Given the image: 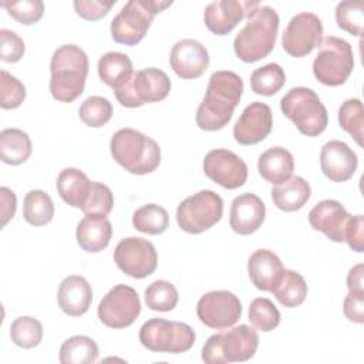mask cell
I'll return each instance as SVG.
<instances>
[{"label": "cell", "mask_w": 364, "mask_h": 364, "mask_svg": "<svg viewBox=\"0 0 364 364\" xmlns=\"http://www.w3.org/2000/svg\"><path fill=\"white\" fill-rule=\"evenodd\" d=\"M243 94V81L233 71H215L203 101L196 109V124L203 131H219L232 119Z\"/></svg>", "instance_id": "6da1fadb"}, {"label": "cell", "mask_w": 364, "mask_h": 364, "mask_svg": "<svg viewBox=\"0 0 364 364\" xmlns=\"http://www.w3.org/2000/svg\"><path fill=\"white\" fill-rule=\"evenodd\" d=\"M245 27L233 41V50L243 63H256L274 48L279 31V14L269 6H257L247 13Z\"/></svg>", "instance_id": "7a4b0ae2"}, {"label": "cell", "mask_w": 364, "mask_h": 364, "mask_svg": "<svg viewBox=\"0 0 364 364\" xmlns=\"http://www.w3.org/2000/svg\"><path fill=\"white\" fill-rule=\"evenodd\" d=\"M88 57L74 44L60 46L50 61V92L60 102H73L85 87L88 75Z\"/></svg>", "instance_id": "3957f363"}, {"label": "cell", "mask_w": 364, "mask_h": 364, "mask_svg": "<svg viewBox=\"0 0 364 364\" xmlns=\"http://www.w3.org/2000/svg\"><path fill=\"white\" fill-rule=\"evenodd\" d=\"M109 149L112 158L134 175L151 173L161 164L156 141L132 128L118 129L109 141Z\"/></svg>", "instance_id": "277c9868"}, {"label": "cell", "mask_w": 364, "mask_h": 364, "mask_svg": "<svg viewBox=\"0 0 364 364\" xmlns=\"http://www.w3.org/2000/svg\"><path fill=\"white\" fill-rule=\"evenodd\" d=\"M257 347V331L246 324H240L212 334L202 348V360L208 364L243 363L255 355Z\"/></svg>", "instance_id": "5b68a950"}, {"label": "cell", "mask_w": 364, "mask_h": 364, "mask_svg": "<svg viewBox=\"0 0 364 364\" xmlns=\"http://www.w3.org/2000/svg\"><path fill=\"white\" fill-rule=\"evenodd\" d=\"M280 109L307 136H318L328 124V114L318 95L307 87H294L280 100Z\"/></svg>", "instance_id": "8992f818"}, {"label": "cell", "mask_w": 364, "mask_h": 364, "mask_svg": "<svg viewBox=\"0 0 364 364\" xmlns=\"http://www.w3.org/2000/svg\"><path fill=\"white\" fill-rule=\"evenodd\" d=\"M172 1L129 0L111 21V37L118 44L136 46L146 34L154 17Z\"/></svg>", "instance_id": "52a82bcc"}, {"label": "cell", "mask_w": 364, "mask_h": 364, "mask_svg": "<svg viewBox=\"0 0 364 364\" xmlns=\"http://www.w3.org/2000/svg\"><path fill=\"white\" fill-rule=\"evenodd\" d=\"M196 334L193 328L182 321L165 318H149L139 330L141 344L154 353L181 354L192 348Z\"/></svg>", "instance_id": "ba28073f"}, {"label": "cell", "mask_w": 364, "mask_h": 364, "mask_svg": "<svg viewBox=\"0 0 364 364\" xmlns=\"http://www.w3.org/2000/svg\"><path fill=\"white\" fill-rule=\"evenodd\" d=\"M354 68V54L348 41L328 36L323 40L313 61V74L324 85L338 87L347 81Z\"/></svg>", "instance_id": "9c48e42d"}, {"label": "cell", "mask_w": 364, "mask_h": 364, "mask_svg": "<svg viewBox=\"0 0 364 364\" xmlns=\"http://www.w3.org/2000/svg\"><path fill=\"white\" fill-rule=\"evenodd\" d=\"M171 80L159 68H144L135 71L132 77L114 90L118 102L127 108H136L148 102H159L168 97Z\"/></svg>", "instance_id": "30bf717a"}, {"label": "cell", "mask_w": 364, "mask_h": 364, "mask_svg": "<svg viewBox=\"0 0 364 364\" xmlns=\"http://www.w3.org/2000/svg\"><path fill=\"white\" fill-rule=\"evenodd\" d=\"M223 215L222 198L209 189L185 198L176 209L179 228L191 235H199L216 225Z\"/></svg>", "instance_id": "8fae6325"}, {"label": "cell", "mask_w": 364, "mask_h": 364, "mask_svg": "<svg viewBox=\"0 0 364 364\" xmlns=\"http://www.w3.org/2000/svg\"><path fill=\"white\" fill-rule=\"evenodd\" d=\"M100 321L109 328L129 327L141 313V300L135 289L127 284L114 286L100 301Z\"/></svg>", "instance_id": "7c38bea8"}, {"label": "cell", "mask_w": 364, "mask_h": 364, "mask_svg": "<svg viewBox=\"0 0 364 364\" xmlns=\"http://www.w3.org/2000/svg\"><path fill=\"white\" fill-rule=\"evenodd\" d=\"M323 43V23L317 14L303 11L290 18L282 37L283 50L296 58L306 57Z\"/></svg>", "instance_id": "4fadbf2b"}, {"label": "cell", "mask_w": 364, "mask_h": 364, "mask_svg": "<svg viewBox=\"0 0 364 364\" xmlns=\"http://www.w3.org/2000/svg\"><path fill=\"white\" fill-rule=\"evenodd\" d=\"M114 260L119 270L134 279H144L152 274L158 266L155 246L149 240L135 236L118 242L114 250Z\"/></svg>", "instance_id": "5bb4252c"}, {"label": "cell", "mask_w": 364, "mask_h": 364, "mask_svg": "<svg viewBox=\"0 0 364 364\" xmlns=\"http://www.w3.org/2000/svg\"><path fill=\"white\" fill-rule=\"evenodd\" d=\"M196 314L206 327L223 330L232 327L240 318L242 303L232 291L213 290L199 299Z\"/></svg>", "instance_id": "9a60e30c"}, {"label": "cell", "mask_w": 364, "mask_h": 364, "mask_svg": "<svg viewBox=\"0 0 364 364\" xmlns=\"http://www.w3.org/2000/svg\"><path fill=\"white\" fill-rule=\"evenodd\" d=\"M203 172L215 183L226 189H236L247 181V165L229 149H212L205 155Z\"/></svg>", "instance_id": "2e32d148"}, {"label": "cell", "mask_w": 364, "mask_h": 364, "mask_svg": "<svg viewBox=\"0 0 364 364\" xmlns=\"http://www.w3.org/2000/svg\"><path fill=\"white\" fill-rule=\"evenodd\" d=\"M273 128V114L264 102H250L233 127L235 141L240 145H255L263 141Z\"/></svg>", "instance_id": "e0dca14e"}, {"label": "cell", "mask_w": 364, "mask_h": 364, "mask_svg": "<svg viewBox=\"0 0 364 364\" xmlns=\"http://www.w3.org/2000/svg\"><path fill=\"white\" fill-rule=\"evenodd\" d=\"M259 6V1L216 0L209 3L203 11L205 26L216 36L230 33L250 10Z\"/></svg>", "instance_id": "ac0fdd59"}, {"label": "cell", "mask_w": 364, "mask_h": 364, "mask_svg": "<svg viewBox=\"0 0 364 364\" xmlns=\"http://www.w3.org/2000/svg\"><path fill=\"white\" fill-rule=\"evenodd\" d=\"M169 63L178 77L195 80L206 71L209 53L202 43L193 38H183L172 47Z\"/></svg>", "instance_id": "d6986e66"}, {"label": "cell", "mask_w": 364, "mask_h": 364, "mask_svg": "<svg viewBox=\"0 0 364 364\" xmlns=\"http://www.w3.org/2000/svg\"><path fill=\"white\" fill-rule=\"evenodd\" d=\"M323 173L333 182H346L353 178L358 166L357 154L343 141L326 142L320 152Z\"/></svg>", "instance_id": "ffe728a7"}, {"label": "cell", "mask_w": 364, "mask_h": 364, "mask_svg": "<svg viewBox=\"0 0 364 364\" xmlns=\"http://www.w3.org/2000/svg\"><path fill=\"white\" fill-rule=\"evenodd\" d=\"M350 213L334 199L318 202L309 213V223L314 230L323 232L333 242H344V230L350 219Z\"/></svg>", "instance_id": "44dd1931"}, {"label": "cell", "mask_w": 364, "mask_h": 364, "mask_svg": "<svg viewBox=\"0 0 364 364\" xmlns=\"http://www.w3.org/2000/svg\"><path fill=\"white\" fill-rule=\"evenodd\" d=\"M266 206L263 200L250 192L236 196L230 206L229 225L239 235L255 233L264 222Z\"/></svg>", "instance_id": "7402d4cb"}, {"label": "cell", "mask_w": 364, "mask_h": 364, "mask_svg": "<svg viewBox=\"0 0 364 364\" xmlns=\"http://www.w3.org/2000/svg\"><path fill=\"white\" fill-rule=\"evenodd\" d=\"M284 272L283 263L276 253L269 249L255 250L247 262V273L256 289L273 291Z\"/></svg>", "instance_id": "603a6c76"}, {"label": "cell", "mask_w": 364, "mask_h": 364, "mask_svg": "<svg viewBox=\"0 0 364 364\" xmlns=\"http://www.w3.org/2000/svg\"><path fill=\"white\" fill-rule=\"evenodd\" d=\"M57 300L60 309L71 317L82 316L88 311L92 301V290L90 283L77 274L67 276L58 287Z\"/></svg>", "instance_id": "cb8c5ba5"}, {"label": "cell", "mask_w": 364, "mask_h": 364, "mask_svg": "<svg viewBox=\"0 0 364 364\" xmlns=\"http://www.w3.org/2000/svg\"><path fill=\"white\" fill-rule=\"evenodd\" d=\"M112 225L104 215H85L77 225V243L88 253H98L104 250L111 240Z\"/></svg>", "instance_id": "d4e9b609"}, {"label": "cell", "mask_w": 364, "mask_h": 364, "mask_svg": "<svg viewBox=\"0 0 364 364\" xmlns=\"http://www.w3.org/2000/svg\"><path fill=\"white\" fill-rule=\"evenodd\" d=\"M55 185L58 195L67 205L81 209L88 200L92 182L82 171L65 168L58 173Z\"/></svg>", "instance_id": "484cf974"}, {"label": "cell", "mask_w": 364, "mask_h": 364, "mask_svg": "<svg viewBox=\"0 0 364 364\" xmlns=\"http://www.w3.org/2000/svg\"><path fill=\"white\" fill-rule=\"evenodd\" d=\"M257 169L263 179L277 185L291 176L294 169V158L290 151L282 146H273L259 156Z\"/></svg>", "instance_id": "4316f807"}, {"label": "cell", "mask_w": 364, "mask_h": 364, "mask_svg": "<svg viewBox=\"0 0 364 364\" xmlns=\"http://www.w3.org/2000/svg\"><path fill=\"white\" fill-rule=\"evenodd\" d=\"M311 188L301 176H290L272 189L274 205L284 212H296L301 209L310 199Z\"/></svg>", "instance_id": "83f0119b"}, {"label": "cell", "mask_w": 364, "mask_h": 364, "mask_svg": "<svg viewBox=\"0 0 364 364\" xmlns=\"http://www.w3.org/2000/svg\"><path fill=\"white\" fill-rule=\"evenodd\" d=\"M98 75L112 90L119 88L134 74L131 58L118 51H108L98 60Z\"/></svg>", "instance_id": "f1b7e54d"}, {"label": "cell", "mask_w": 364, "mask_h": 364, "mask_svg": "<svg viewBox=\"0 0 364 364\" xmlns=\"http://www.w3.org/2000/svg\"><path fill=\"white\" fill-rule=\"evenodd\" d=\"M31 155V139L18 128H6L0 132V158L7 165H20Z\"/></svg>", "instance_id": "f546056e"}, {"label": "cell", "mask_w": 364, "mask_h": 364, "mask_svg": "<svg viewBox=\"0 0 364 364\" xmlns=\"http://www.w3.org/2000/svg\"><path fill=\"white\" fill-rule=\"evenodd\" d=\"M98 346L88 336H73L60 347L61 364H91L98 358Z\"/></svg>", "instance_id": "4dcf8cb0"}, {"label": "cell", "mask_w": 364, "mask_h": 364, "mask_svg": "<svg viewBox=\"0 0 364 364\" xmlns=\"http://www.w3.org/2000/svg\"><path fill=\"white\" fill-rule=\"evenodd\" d=\"M272 293L282 306L297 307L304 301L307 296V283L299 272L284 269L279 283Z\"/></svg>", "instance_id": "1f68e13d"}, {"label": "cell", "mask_w": 364, "mask_h": 364, "mask_svg": "<svg viewBox=\"0 0 364 364\" xmlns=\"http://www.w3.org/2000/svg\"><path fill=\"white\" fill-rule=\"evenodd\" d=\"M54 216V203L48 193L41 189L27 192L23 203V218L33 226H44Z\"/></svg>", "instance_id": "d6a6232c"}, {"label": "cell", "mask_w": 364, "mask_h": 364, "mask_svg": "<svg viewBox=\"0 0 364 364\" xmlns=\"http://www.w3.org/2000/svg\"><path fill=\"white\" fill-rule=\"evenodd\" d=\"M132 225L142 233L161 235L168 229L169 215L165 208L156 203H148L134 212Z\"/></svg>", "instance_id": "836d02e7"}, {"label": "cell", "mask_w": 364, "mask_h": 364, "mask_svg": "<svg viewBox=\"0 0 364 364\" xmlns=\"http://www.w3.org/2000/svg\"><path fill=\"white\" fill-rule=\"evenodd\" d=\"M284 82V70L276 63H269L263 67H259L250 75L252 91L259 95H274L277 91H280Z\"/></svg>", "instance_id": "e575fe53"}, {"label": "cell", "mask_w": 364, "mask_h": 364, "mask_svg": "<svg viewBox=\"0 0 364 364\" xmlns=\"http://www.w3.org/2000/svg\"><path fill=\"white\" fill-rule=\"evenodd\" d=\"M338 124L361 146L364 135V112L358 98L346 100L338 108Z\"/></svg>", "instance_id": "d590c367"}, {"label": "cell", "mask_w": 364, "mask_h": 364, "mask_svg": "<svg viewBox=\"0 0 364 364\" xmlns=\"http://www.w3.org/2000/svg\"><path fill=\"white\" fill-rule=\"evenodd\" d=\"M144 296L146 306L155 311H171L179 300L176 287L168 280H155L145 289Z\"/></svg>", "instance_id": "8d00e7d4"}, {"label": "cell", "mask_w": 364, "mask_h": 364, "mask_svg": "<svg viewBox=\"0 0 364 364\" xmlns=\"http://www.w3.org/2000/svg\"><path fill=\"white\" fill-rule=\"evenodd\" d=\"M10 337L21 348H34L43 340V326L34 317H17L10 326Z\"/></svg>", "instance_id": "74e56055"}, {"label": "cell", "mask_w": 364, "mask_h": 364, "mask_svg": "<svg viewBox=\"0 0 364 364\" xmlns=\"http://www.w3.org/2000/svg\"><path fill=\"white\" fill-rule=\"evenodd\" d=\"M249 321L260 331H272L280 323V311L267 297H257L249 306Z\"/></svg>", "instance_id": "f35d334b"}, {"label": "cell", "mask_w": 364, "mask_h": 364, "mask_svg": "<svg viewBox=\"0 0 364 364\" xmlns=\"http://www.w3.org/2000/svg\"><path fill=\"white\" fill-rule=\"evenodd\" d=\"M80 119L91 128H100L105 125L112 117L111 102L100 95H92L84 100L78 109Z\"/></svg>", "instance_id": "ab89813d"}, {"label": "cell", "mask_w": 364, "mask_h": 364, "mask_svg": "<svg viewBox=\"0 0 364 364\" xmlns=\"http://www.w3.org/2000/svg\"><path fill=\"white\" fill-rule=\"evenodd\" d=\"M337 26L353 34L361 36L364 23V3L363 1H341L336 7Z\"/></svg>", "instance_id": "60d3db41"}, {"label": "cell", "mask_w": 364, "mask_h": 364, "mask_svg": "<svg viewBox=\"0 0 364 364\" xmlns=\"http://www.w3.org/2000/svg\"><path fill=\"white\" fill-rule=\"evenodd\" d=\"M26 87L6 70L0 71V105L3 109H14L23 104Z\"/></svg>", "instance_id": "b9f144b4"}, {"label": "cell", "mask_w": 364, "mask_h": 364, "mask_svg": "<svg viewBox=\"0 0 364 364\" xmlns=\"http://www.w3.org/2000/svg\"><path fill=\"white\" fill-rule=\"evenodd\" d=\"M1 7L21 24L30 26L37 23L44 13V3L41 0H21V1H1Z\"/></svg>", "instance_id": "7bdbcfd3"}, {"label": "cell", "mask_w": 364, "mask_h": 364, "mask_svg": "<svg viewBox=\"0 0 364 364\" xmlns=\"http://www.w3.org/2000/svg\"><path fill=\"white\" fill-rule=\"evenodd\" d=\"M112 206H114V196L111 189L101 182H92L88 200L81 208V210L84 212V215L97 213V215L107 216L112 210Z\"/></svg>", "instance_id": "ee69618b"}, {"label": "cell", "mask_w": 364, "mask_h": 364, "mask_svg": "<svg viewBox=\"0 0 364 364\" xmlns=\"http://www.w3.org/2000/svg\"><path fill=\"white\" fill-rule=\"evenodd\" d=\"M26 51L23 38L7 28L0 30V58L4 63H17Z\"/></svg>", "instance_id": "f6af8a7d"}, {"label": "cell", "mask_w": 364, "mask_h": 364, "mask_svg": "<svg viewBox=\"0 0 364 364\" xmlns=\"http://www.w3.org/2000/svg\"><path fill=\"white\" fill-rule=\"evenodd\" d=\"M114 1H97V0H75L74 9L80 17L88 21H95L108 14Z\"/></svg>", "instance_id": "bcb514c9"}, {"label": "cell", "mask_w": 364, "mask_h": 364, "mask_svg": "<svg viewBox=\"0 0 364 364\" xmlns=\"http://www.w3.org/2000/svg\"><path fill=\"white\" fill-rule=\"evenodd\" d=\"M343 313L353 323H364V290H348L344 299Z\"/></svg>", "instance_id": "7dc6e473"}, {"label": "cell", "mask_w": 364, "mask_h": 364, "mask_svg": "<svg viewBox=\"0 0 364 364\" xmlns=\"http://www.w3.org/2000/svg\"><path fill=\"white\" fill-rule=\"evenodd\" d=\"M364 219L363 215L350 216L346 230H344V242L357 253L364 252Z\"/></svg>", "instance_id": "c3c4849f"}, {"label": "cell", "mask_w": 364, "mask_h": 364, "mask_svg": "<svg viewBox=\"0 0 364 364\" xmlns=\"http://www.w3.org/2000/svg\"><path fill=\"white\" fill-rule=\"evenodd\" d=\"M0 200H1V228H4L16 213V208H17L16 193L7 186H1Z\"/></svg>", "instance_id": "681fc988"}, {"label": "cell", "mask_w": 364, "mask_h": 364, "mask_svg": "<svg viewBox=\"0 0 364 364\" xmlns=\"http://www.w3.org/2000/svg\"><path fill=\"white\" fill-rule=\"evenodd\" d=\"M363 263L355 264L350 269L347 274V287L348 290H363Z\"/></svg>", "instance_id": "f907efd6"}]
</instances>
